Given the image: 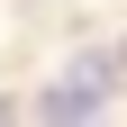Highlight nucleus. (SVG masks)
Masks as SVG:
<instances>
[{"instance_id":"f257e3e1","label":"nucleus","mask_w":127,"mask_h":127,"mask_svg":"<svg viewBox=\"0 0 127 127\" xmlns=\"http://www.w3.org/2000/svg\"><path fill=\"white\" fill-rule=\"evenodd\" d=\"M109 91H118V64H109V55H82V64H73V73L36 100V109H45V118H100Z\"/></svg>"},{"instance_id":"7ed1b4c3","label":"nucleus","mask_w":127,"mask_h":127,"mask_svg":"<svg viewBox=\"0 0 127 127\" xmlns=\"http://www.w3.org/2000/svg\"><path fill=\"white\" fill-rule=\"evenodd\" d=\"M118 64H127V55H118Z\"/></svg>"},{"instance_id":"f03ea898","label":"nucleus","mask_w":127,"mask_h":127,"mask_svg":"<svg viewBox=\"0 0 127 127\" xmlns=\"http://www.w3.org/2000/svg\"><path fill=\"white\" fill-rule=\"evenodd\" d=\"M0 109H9V100H0Z\"/></svg>"}]
</instances>
